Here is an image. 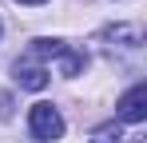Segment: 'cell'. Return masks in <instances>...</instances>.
<instances>
[{
  "instance_id": "obj_1",
  "label": "cell",
  "mask_w": 147,
  "mask_h": 143,
  "mask_svg": "<svg viewBox=\"0 0 147 143\" xmlns=\"http://www.w3.org/2000/svg\"><path fill=\"white\" fill-rule=\"evenodd\" d=\"M32 52H36L44 64H48V60H56L64 76H80V72H84V64H88V56H84V52H72V48L60 44V40H32Z\"/></svg>"
},
{
  "instance_id": "obj_2",
  "label": "cell",
  "mask_w": 147,
  "mask_h": 143,
  "mask_svg": "<svg viewBox=\"0 0 147 143\" xmlns=\"http://www.w3.org/2000/svg\"><path fill=\"white\" fill-rule=\"evenodd\" d=\"M28 127H32V135L40 143H56L64 135V115H60V107H52V103H32Z\"/></svg>"
},
{
  "instance_id": "obj_3",
  "label": "cell",
  "mask_w": 147,
  "mask_h": 143,
  "mask_svg": "<svg viewBox=\"0 0 147 143\" xmlns=\"http://www.w3.org/2000/svg\"><path fill=\"white\" fill-rule=\"evenodd\" d=\"M12 80H16L20 88H28V92H40V88H48V64L28 48L24 56L12 64Z\"/></svg>"
},
{
  "instance_id": "obj_4",
  "label": "cell",
  "mask_w": 147,
  "mask_h": 143,
  "mask_svg": "<svg viewBox=\"0 0 147 143\" xmlns=\"http://www.w3.org/2000/svg\"><path fill=\"white\" fill-rule=\"evenodd\" d=\"M115 115L123 123H143L147 119V84H135L131 92L123 95L119 103H115Z\"/></svg>"
},
{
  "instance_id": "obj_5",
  "label": "cell",
  "mask_w": 147,
  "mask_h": 143,
  "mask_svg": "<svg viewBox=\"0 0 147 143\" xmlns=\"http://www.w3.org/2000/svg\"><path fill=\"white\" fill-rule=\"evenodd\" d=\"M92 143H119V127H115V123H107V127H99L96 135H92Z\"/></svg>"
},
{
  "instance_id": "obj_6",
  "label": "cell",
  "mask_w": 147,
  "mask_h": 143,
  "mask_svg": "<svg viewBox=\"0 0 147 143\" xmlns=\"http://www.w3.org/2000/svg\"><path fill=\"white\" fill-rule=\"evenodd\" d=\"M0 115H8V95H0Z\"/></svg>"
},
{
  "instance_id": "obj_7",
  "label": "cell",
  "mask_w": 147,
  "mask_h": 143,
  "mask_svg": "<svg viewBox=\"0 0 147 143\" xmlns=\"http://www.w3.org/2000/svg\"><path fill=\"white\" fill-rule=\"evenodd\" d=\"M20 4H44V0H20Z\"/></svg>"
},
{
  "instance_id": "obj_8",
  "label": "cell",
  "mask_w": 147,
  "mask_h": 143,
  "mask_svg": "<svg viewBox=\"0 0 147 143\" xmlns=\"http://www.w3.org/2000/svg\"><path fill=\"white\" fill-rule=\"evenodd\" d=\"M135 143H147V139H135Z\"/></svg>"
},
{
  "instance_id": "obj_9",
  "label": "cell",
  "mask_w": 147,
  "mask_h": 143,
  "mask_svg": "<svg viewBox=\"0 0 147 143\" xmlns=\"http://www.w3.org/2000/svg\"><path fill=\"white\" fill-rule=\"evenodd\" d=\"M0 32H4V24H0Z\"/></svg>"
}]
</instances>
